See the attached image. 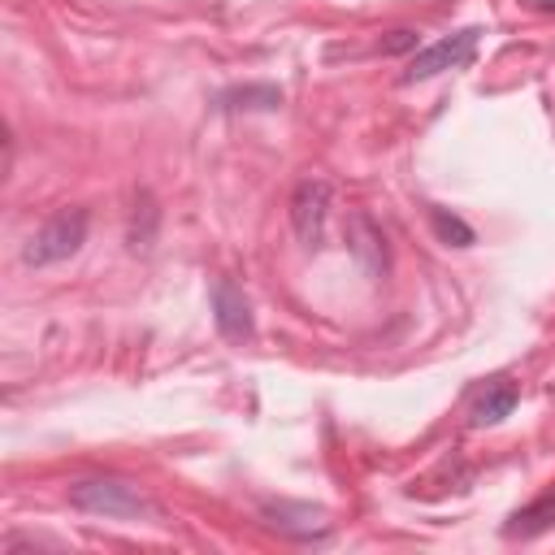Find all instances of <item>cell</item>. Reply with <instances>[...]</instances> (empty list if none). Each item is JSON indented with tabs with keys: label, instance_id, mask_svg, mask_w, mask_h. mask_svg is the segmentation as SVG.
<instances>
[{
	"label": "cell",
	"instance_id": "6da1fadb",
	"mask_svg": "<svg viewBox=\"0 0 555 555\" xmlns=\"http://www.w3.org/2000/svg\"><path fill=\"white\" fill-rule=\"evenodd\" d=\"M65 499L78 507V512H91V516H113V520H139V516H152V499L121 481V477H78L69 481Z\"/></svg>",
	"mask_w": 555,
	"mask_h": 555
},
{
	"label": "cell",
	"instance_id": "7a4b0ae2",
	"mask_svg": "<svg viewBox=\"0 0 555 555\" xmlns=\"http://www.w3.org/2000/svg\"><path fill=\"white\" fill-rule=\"evenodd\" d=\"M87 225H91V212L87 208H61L52 212L22 247V260L30 269H43V264H61L69 256H78V247L87 243Z\"/></svg>",
	"mask_w": 555,
	"mask_h": 555
},
{
	"label": "cell",
	"instance_id": "3957f363",
	"mask_svg": "<svg viewBox=\"0 0 555 555\" xmlns=\"http://www.w3.org/2000/svg\"><path fill=\"white\" fill-rule=\"evenodd\" d=\"M481 35H486L481 26H464V30H455V35L434 39L429 48H421V52L408 61L403 82H425V78H438L442 69H460V65H468V61L477 56Z\"/></svg>",
	"mask_w": 555,
	"mask_h": 555
},
{
	"label": "cell",
	"instance_id": "277c9868",
	"mask_svg": "<svg viewBox=\"0 0 555 555\" xmlns=\"http://www.w3.org/2000/svg\"><path fill=\"white\" fill-rule=\"evenodd\" d=\"M330 199L334 186L325 178H304L291 195V225L299 234L304 247H321L325 243V221H330Z\"/></svg>",
	"mask_w": 555,
	"mask_h": 555
},
{
	"label": "cell",
	"instance_id": "5b68a950",
	"mask_svg": "<svg viewBox=\"0 0 555 555\" xmlns=\"http://www.w3.org/2000/svg\"><path fill=\"white\" fill-rule=\"evenodd\" d=\"M212 321H217V330H221L225 343H251V334H256L251 304H247L243 286H234L230 278H217L212 282Z\"/></svg>",
	"mask_w": 555,
	"mask_h": 555
},
{
	"label": "cell",
	"instance_id": "8992f818",
	"mask_svg": "<svg viewBox=\"0 0 555 555\" xmlns=\"http://www.w3.org/2000/svg\"><path fill=\"white\" fill-rule=\"evenodd\" d=\"M516 403H520V386H516L512 377H494V382H486V386L473 395V403H468V425H473V429L499 425V421L512 416Z\"/></svg>",
	"mask_w": 555,
	"mask_h": 555
},
{
	"label": "cell",
	"instance_id": "52a82bcc",
	"mask_svg": "<svg viewBox=\"0 0 555 555\" xmlns=\"http://www.w3.org/2000/svg\"><path fill=\"white\" fill-rule=\"evenodd\" d=\"M546 529H555V490L538 494L533 503H525L520 512H512L507 525H503L507 538H538V533H546Z\"/></svg>",
	"mask_w": 555,
	"mask_h": 555
},
{
	"label": "cell",
	"instance_id": "ba28073f",
	"mask_svg": "<svg viewBox=\"0 0 555 555\" xmlns=\"http://www.w3.org/2000/svg\"><path fill=\"white\" fill-rule=\"evenodd\" d=\"M217 104L221 108H278L282 104V91L278 87H234Z\"/></svg>",
	"mask_w": 555,
	"mask_h": 555
},
{
	"label": "cell",
	"instance_id": "9c48e42d",
	"mask_svg": "<svg viewBox=\"0 0 555 555\" xmlns=\"http://www.w3.org/2000/svg\"><path fill=\"white\" fill-rule=\"evenodd\" d=\"M429 225H434V234L447 243V247H468L477 234H473V225L468 221H460V217H451L447 208H429Z\"/></svg>",
	"mask_w": 555,
	"mask_h": 555
},
{
	"label": "cell",
	"instance_id": "30bf717a",
	"mask_svg": "<svg viewBox=\"0 0 555 555\" xmlns=\"http://www.w3.org/2000/svg\"><path fill=\"white\" fill-rule=\"evenodd\" d=\"M377 48H382L386 56H395V52H408V48H416V30H395V35H390V39H382Z\"/></svg>",
	"mask_w": 555,
	"mask_h": 555
},
{
	"label": "cell",
	"instance_id": "8fae6325",
	"mask_svg": "<svg viewBox=\"0 0 555 555\" xmlns=\"http://www.w3.org/2000/svg\"><path fill=\"white\" fill-rule=\"evenodd\" d=\"M529 9H538V13H555V0H525Z\"/></svg>",
	"mask_w": 555,
	"mask_h": 555
}]
</instances>
